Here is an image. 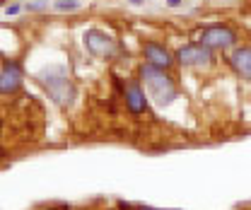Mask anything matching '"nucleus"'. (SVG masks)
Here are the masks:
<instances>
[{"mask_svg": "<svg viewBox=\"0 0 251 210\" xmlns=\"http://www.w3.org/2000/svg\"><path fill=\"white\" fill-rule=\"evenodd\" d=\"M138 75H140V82L145 85L148 97H152L159 106H167V104L174 102L176 85H174V80L167 75V70L155 68V65H150V63H143L140 70H138Z\"/></svg>", "mask_w": 251, "mask_h": 210, "instance_id": "1", "label": "nucleus"}, {"mask_svg": "<svg viewBox=\"0 0 251 210\" xmlns=\"http://www.w3.org/2000/svg\"><path fill=\"white\" fill-rule=\"evenodd\" d=\"M39 82L46 87V92L51 94V99L58 102L61 106H65L73 99V85H70L68 70L63 65H51L44 73H39Z\"/></svg>", "mask_w": 251, "mask_h": 210, "instance_id": "2", "label": "nucleus"}, {"mask_svg": "<svg viewBox=\"0 0 251 210\" xmlns=\"http://www.w3.org/2000/svg\"><path fill=\"white\" fill-rule=\"evenodd\" d=\"M22 80H25V73H22L20 60H5L0 68V94L2 97L17 94L22 90Z\"/></svg>", "mask_w": 251, "mask_h": 210, "instance_id": "3", "label": "nucleus"}, {"mask_svg": "<svg viewBox=\"0 0 251 210\" xmlns=\"http://www.w3.org/2000/svg\"><path fill=\"white\" fill-rule=\"evenodd\" d=\"M85 46H87V51H90L92 56H97V58H114V53H116L114 39L99 29L85 31Z\"/></svg>", "mask_w": 251, "mask_h": 210, "instance_id": "4", "label": "nucleus"}, {"mask_svg": "<svg viewBox=\"0 0 251 210\" xmlns=\"http://www.w3.org/2000/svg\"><path fill=\"white\" fill-rule=\"evenodd\" d=\"M176 60L181 65H191V68H205L213 63V51L203 44H188L176 51Z\"/></svg>", "mask_w": 251, "mask_h": 210, "instance_id": "5", "label": "nucleus"}, {"mask_svg": "<svg viewBox=\"0 0 251 210\" xmlns=\"http://www.w3.org/2000/svg\"><path fill=\"white\" fill-rule=\"evenodd\" d=\"M234 41H237V36H234V31L229 29V27L213 25V27L203 29L198 44H203V46H208L213 51V49H229V46H234Z\"/></svg>", "mask_w": 251, "mask_h": 210, "instance_id": "6", "label": "nucleus"}, {"mask_svg": "<svg viewBox=\"0 0 251 210\" xmlns=\"http://www.w3.org/2000/svg\"><path fill=\"white\" fill-rule=\"evenodd\" d=\"M143 56H145V63H150L155 68H162V70H169L172 63H174V56L157 41H145L143 44Z\"/></svg>", "mask_w": 251, "mask_h": 210, "instance_id": "7", "label": "nucleus"}, {"mask_svg": "<svg viewBox=\"0 0 251 210\" xmlns=\"http://www.w3.org/2000/svg\"><path fill=\"white\" fill-rule=\"evenodd\" d=\"M124 99H126L128 111H130L133 116H140V114L148 111V97H145V92H143V87H140L138 82H126Z\"/></svg>", "mask_w": 251, "mask_h": 210, "instance_id": "8", "label": "nucleus"}, {"mask_svg": "<svg viewBox=\"0 0 251 210\" xmlns=\"http://www.w3.org/2000/svg\"><path fill=\"white\" fill-rule=\"evenodd\" d=\"M229 63H232V68L237 70V75H239V78L251 80V49H249V46L237 49V51L232 53Z\"/></svg>", "mask_w": 251, "mask_h": 210, "instance_id": "9", "label": "nucleus"}, {"mask_svg": "<svg viewBox=\"0 0 251 210\" xmlns=\"http://www.w3.org/2000/svg\"><path fill=\"white\" fill-rule=\"evenodd\" d=\"M53 7L58 12H75V10H80V0H56Z\"/></svg>", "mask_w": 251, "mask_h": 210, "instance_id": "10", "label": "nucleus"}, {"mask_svg": "<svg viewBox=\"0 0 251 210\" xmlns=\"http://www.w3.org/2000/svg\"><path fill=\"white\" fill-rule=\"evenodd\" d=\"M46 0H36V2H27V10L29 12H41V10H46Z\"/></svg>", "mask_w": 251, "mask_h": 210, "instance_id": "11", "label": "nucleus"}, {"mask_svg": "<svg viewBox=\"0 0 251 210\" xmlns=\"http://www.w3.org/2000/svg\"><path fill=\"white\" fill-rule=\"evenodd\" d=\"M20 10H22V7H20V5H17V2H12V5H7V7H5V15H7V17H10V15H17V12H20Z\"/></svg>", "mask_w": 251, "mask_h": 210, "instance_id": "12", "label": "nucleus"}, {"mask_svg": "<svg viewBox=\"0 0 251 210\" xmlns=\"http://www.w3.org/2000/svg\"><path fill=\"white\" fill-rule=\"evenodd\" d=\"M167 5H169V7H179V5H181V0H167Z\"/></svg>", "mask_w": 251, "mask_h": 210, "instance_id": "13", "label": "nucleus"}, {"mask_svg": "<svg viewBox=\"0 0 251 210\" xmlns=\"http://www.w3.org/2000/svg\"><path fill=\"white\" fill-rule=\"evenodd\" d=\"M128 2H133V5H143L145 0H128Z\"/></svg>", "mask_w": 251, "mask_h": 210, "instance_id": "14", "label": "nucleus"}, {"mask_svg": "<svg viewBox=\"0 0 251 210\" xmlns=\"http://www.w3.org/2000/svg\"><path fill=\"white\" fill-rule=\"evenodd\" d=\"M49 210H70V208H49Z\"/></svg>", "mask_w": 251, "mask_h": 210, "instance_id": "15", "label": "nucleus"}, {"mask_svg": "<svg viewBox=\"0 0 251 210\" xmlns=\"http://www.w3.org/2000/svg\"><path fill=\"white\" fill-rule=\"evenodd\" d=\"M138 210H159V208H138Z\"/></svg>", "mask_w": 251, "mask_h": 210, "instance_id": "16", "label": "nucleus"}, {"mask_svg": "<svg viewBox=\"0 0 251 210\" xmlns=\"http://www.w3.org/2000/svg\"><path fill=\"white\" fill-rule=\"evenodd\" d=\"M0 131H2V121H0Z\"/></svg>", "mask_w": 251, "mask_h": 210, "instance_id": "17", "label": "nucleus"}, {"mask_svg": "<svg viewBox=\"0 0 251 210\" xmlns=\"http://www.w3.org/2000/svg\"><path fill=\"white\" fill-rule=\"evenodd\" d=\"M0 2H2V0H0Z\"/></svg>", "mask_w": 251, "mask_h": 210, "instance_id": "18", "label": "nucleus"}]
</instances>
